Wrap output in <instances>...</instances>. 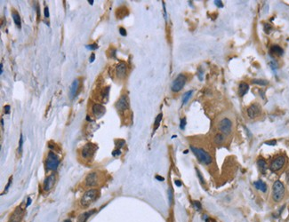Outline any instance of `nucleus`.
Wrapping results in <instances>:
<instances>
[{"instance_id":"20","label":"nucleus","mask_w":289,"mask_h":222,"mask_svg":"<svg viewBox=\"0 0 289 222\" xmlns=\"http://www.w3.org/2000/svg\"><path fill=\"white\" fill-rule=\"evenodd\" d=\"M254 185H255V187L257 189L262 191L263 193H265V192L267 191V185H266L262 180H259L255 181V182L254 183Z\"/></svg>"},{"instance_id":"46","label":"nucleus","mask_w":289,"mask_h":222,"mask_svg":"<svg viewBox=\"0 0 289 222\" xmlns=\"http://www.w3.org/2000/svg\"><path fill=\"white\" fill-rule=\"evenodd\" d=\"M174 183H175V185H176L177 187H181V186H182V182H181L179 180H174Z\"/></svg>"},{"instance_id":"23","label":"nucleus","mask_w":289,"mask_h":222,"mask_svg":"<svg viewBox=\"0 0 289 222\" xmlns=\"http://www.w3.org/2000/svg\"><path fill=\"white\" fill-rule=\"evenodd\" d=\"M12 16H13V21H14V23H15V25L21 28V18H20L19 13L15 11H13L12 13Z\"/></svg>"},{"instance_id":"12","label":"nucleus","mask_w":289,"mask_h":222,"mask_svg":"<svg viewBox=\"0 0 289 222\" xmlns=\"http://www.w3.org/2000/svg\"><path fill=\"white\" fill-rule=\"evenodd\" d=\"M23 213H24L23 208H21V206H18L11 214L8 222H21L22 217H23Z\"/></svg>"},{"instance_id":"21","label":"nucleus","mask_w":289,"mask_h":222,"mask_svg":"<svg viewBox=\"0 0 289 222\" xmlns=\"http://www.w3.org/2000/svg\"><path fill=\"white\" fill-rule=\"evenodd\" d=\"M270 52H271V53H272L273 54L278 55V56H281V55H283V54H284L283 49L281 48L280 46H277V44H275V46H271Z\"/></svg>"},{"instance_id":"37","label":"nucleus","mask_w":289,"mask_h":222,"mask_svg":"<svg viewBox=\"0 0 289 222\" xmlns=\"http://www.w3.org/2000/svg\"><path fill=\"white\" fill-rule=\"evenodd\" d=\"M119 33H120V35L123 36H125L127 35V30H125V29L124 28H119Z\"/></svg>"},{"instance_id":"44","label":"nucleus","mask_w":289,"mask_h":222,"mask_svg":"<svg viewBox=\"0 0 289 222\" xmlns=\"http://www.w3.org/2000/svg\"><path fill=\"white\" fill-rule=\"evenodd\" d=\"M94 60H95V54H92L91 56H90V59H89V61H90V62L92 63V62L94 61Z\"/></svg>"},{"instance_id":"35","label":"nucleus","mask_w":289,"mask_h":222,"mask_svg":"<svg viewBox=\"0 0 289 222\" xmlns=\"http://www.w3.org/2000/svg\"><path fill=\"white\" fill-rule=\"evenodd\" d=\"M121 155V150L119 149H116L113 152H112V155L113 157H118V155Z\"/></svg>"},{"instance_id":"52","label":"nucleus","mask_w":289,"mask_h":222,"mask_svg":"<svg viewBox=\"0 0 289 222\" xmlns=\"http://www.w3.org/2000/svg\"><path fill=\"white\" fill-rule=\"evenodd\" d=\"M64 222H71V221H70V219H69V220H65V221H64Z\"/></svg>"},{"instance_id":"7","label":"nucleus","mask_w":289,"mask_h":222,"mask_svg":"<svg viewBox=\"0 0 289 222\" xmlns=\"http://www.w3.org/2000/svg\"><path fill=\"white\" fill-rule=\"evenodd\" d=\"M186 81H187V77H185L183 74L178 75L177 77L174 80V82L171 85V90L174 92H180L183 88V86L185 85V84H186Z\"/></svg>"},{"instance_id":"19","label":"nucleus","mask_w":289,"mask_h":222,"mask_svg":"<svg viewBox=\"0 0 289 222\" xmlns=\"http://www.w3.org/2000/svg\"><path fill=\"white\" fill-rule=\"evenodd\" d=\"M249 90V85L247 84V83H245V82H242L240 83L239 85V96H244L245 94H247V92H248Z\"/></svg>"},{"instance_id":"31","label":"nucleus","mask_w":289,"mask_h":222,"mask_svg":"<svg viewBox=\"0 0 289 222\" xmlns=\"http://www.w3.org/2000/svg\"><path fill=\"white\" fill-rule=\"evenodd\" d=\"M168 200H169L170 204H172L173 200H174V194H173V190L171 188L168 189Z\"/></svg>"},{"instance_id":"41","label":"nucleus","mask_w":289,"mask_h":222,"mask_svg":"<svg viewBox=\"0 0 289 222\" xmlns=\"http://www.w3.org/2000/svg\"><path fill=\"white\" fill-rule=\"evenodd\" d=\"M270 67H271V69H276L278 68V64H277L275 61H272L270 62Z\"/></svg>"},{"instance_id":"2","label":"nucleus","mask_w":289,"mask_h":222,"mask_svg":"<svg viewBox=\"0 0 289 222\" xmlns=\"http://www.w3.org/2000/svg\"><path fill=\"white\" fill-rule=\"evenodd\" d=\"M191 151L194 153V155L198 157V159L199 160V162H201L202 164L204 165H211L213 159L212 157L209 155L208 152H206L205 150H204L203 149H200V147H195L193 146L190 147Z\"/></svg>"},{"instance_id":"36","label":"nucleus","mask_w":289,"mask_h":222,"mask_svg":"<svg viewBox=\"0 0 289 222\" xmlns=\"http://www.w3.org/2000/svg\"><path fill=\"white\" fill-rule=\"evenodd\" d=\"M12 180H13V177H10L9 181H8V183H7V185H6V187H5V192H4V193H5V192L8 191V189H9V188H10V186H11V184H12Z\"/></svg>"},{"instance_id":"3","label":"nucleus","mask_w":289,"mask_h":222,"mask_svg":"<svg viewBox=\"0 0 289 222\" xmlns=\"http://www.w3.org/2000/svg\"><path fill=\"white\" fill-rule=\"evenodd\" d=\"M285 196V186L280 180H276L272 188V199L274 202L278 203Z\"/></svg>"},{"instance_id":"17","label":"nucleus","mask_w":289,"mask_h":222,"mask_svg":"<svg viewBox=\"0 0 289 222\" xmlns=\"http://www.w3.org/2000/svg\"><path fill=\"white\" fill-rule=\"evenodd\" d=\"M96 211V210H91V211H86L83 214H81V215L78 216V221L77 222H86L88 218L90 217L91 215H93V214Z\"/></svg>"},{"instance_id":"42","label":"nucleus","mask_w":289,"mask_h":222,"mask_svg":"<svg viewBox=\"0 0 289 222\" xmlns=\"http://www.w3.org/2000/svg\"><path fill=\"white\" fill-rule=\"evenodd\" d=\"M265 144H267V145H270V146H274V145H276V144H277V141H276V140H270V141H266Z\"/></svg>"},{"instance_id":"22","label":"nucleus","mask_w":289,"mask_h":222,"mask_svg":"<svg viewBox=\"0 0 289 222\" xmlns=\"http://www.w3.org/2000/svg\"><path fill=\"white\" fill-rule=\"evenodd\" d=\"M109 89L110 87L109 86H106L102 89V91L101 92V100L104 101V102H107L108 100V98H109Z\"/></svg>"},{"instance_id":"34","label":"nucleus","mask_w":289,"mask_h":222,"mask_svg":"<svg viewBox=\"0 0 289 222\" xmlns=\"http://www.w3.org/2000/svg\"><path fill=\"white\" fill-rule=\"evenodd\" d=\"M185 126H186V118H182V119L181 120V124H180V128L182 130H184L185 129Z\"/></svg>"},{"instance_id":"27","label":"nucleus","mask_w":289,"mask_h":222,"mask_svg":"<svg viewBox=\"0 0 289 222\" xmlns=\"http://www.w3.org/2000/svg\"><path fill=\"white\" fill-rule=\"evenodd\" d=\"M162 114L160 113L157 117H156V120H155V126H154V131H156V130H157L158 128V126H159V124H160V122H161V120H162Z\"/></svg>"},{"instance_id":"26","label":"nucleus","mask_w":289,"mask_h":222,"mask_svg":"<svg viewBox=\"0 0 289 222\" xmlns=\"http://www.w3.org/2000/svg\"><path fill=\"white\" fill-rule=\"evenodd\" d=\"M223 140H224V137L222 134H216L215 137H214V142H215V144L217 145H220L221 144L222 142H223Z\"/></svg>"},{"instance_id":"9","label":"nucleus","mask_w":289,"mask_h":222,"mask_svg":"<svg viewBox=\"0 0 289 222\" xmlns=\"http://www.w3.org/2000/svg\"><path fill=\"white\" fill-rule=\"evenodd\" d=\"M219 130L221 134L229 135L232 131V122L227 117L221 119L219 123Z\"/></svg>"},{"instance_id":"16","label":"nucleus","mask_w":289,"mask_h":222,"mask_svg":"<svg viewBox=\"0 0 289 222\" xmlns=\"http://www.w3.org/2000/svg\"><path fill=\"white\" fill-rule=\"evenodd\" d=\"M79 88V80L78 79H75L72 82L70 87V99H73L74 97H76V95L78 93Z\"/></svg>"},{"instance_id":"47","label":"nucleus","mask_w":289,"mask_h":222,"mask_svg":"<svg viewBox=\"0 0 289 222\" xmlns=\"http://www.w3.org/2000/svg\"><path fill=\"white\" fill-rule=\"evenodd\" d=\"M31 204V198L30 197H28V201H27V204H26V207L29 206Z\"/></svg>"},{"instance_id":"50","label":"nucleus","mask_w":289,"mask_h":222,"mask_svg":"<svg viewBox=\"0 0 289 222\" xmlns=\"http://www.w3.org/2000/svg\"><path fill=\"white\" fill-rule=\"evenodd\" d=\"M88 2H89V4H90L91 5H93V2H94V1H93V0H89V1H88Z\"/></svg>"},{"instance_id":"49","label":"nucleus","mask_w":289,"mask_h":222,"mask_svg":"<svg viewBox=\"0 0 289 222\" xmlns=\"http://www.w3.org/2000/svg\"><path fill=\"white\" fill-rule=\"evenodd\" d=\"M3 73V64L0 65V74Z\"/></svg>"},{"instance_id":"43","label":"nucleus","mask_w":289,"mask_h":222,"mask_svg":"<svg viewBox=\"0 0 289 222\" xmlns=\"http://www.w3.org/2000/svg\"><path fill=\"white\" fill-rule=\"evenodd\" d=\"M205 222H217V221L213 218H208L207 216H205Z\"/></svg>"},{"instance_id":"5","label":"nucleus","mask_w":289,"mask_h":222,"mask_svg":"<svg viewBox=\"0 0 289 222\" xmlns=\"http://www.w3.org/2000/svg\"><path fill=\"white\" fill-rule=\"evenodd\" d=\"M60 165V159H59L58 155L54 153L53 151H49L47 155V158L46 160V166L47 170L50 171H55Z\"/></svg>"},{"instance_id":"30","label":"nucleus","mask_w":289,"mask_h":222,"mask_svg":"<svg viewBox=\"0 0 289 222\" xmlns=\"http://www.w3.org/2000/svg\"><path fill=\"white\" fill-rule=\"evenodd\" d=\"M193 206L196 209V211H200L202 209V205H201V204H200V202H198V201H193Z\"/></svg>"},{"instance_id":"13","label":"nucleus","mask_w":289,"mask_h":222,"mask_svg":"<svg viewBox=\"0 0 289 222\" xmlns=\"http://www.w3.org/2000/svg\"><path fill=\"white\" fill-rule=\"evenodd\" d=\"M261 114V106L258 103H254L247 108V116L251 119L257 117Z\"/></svg>"},{"instance_id":"25","label":"nucleus","mask_w":289,"mask_h":222,"mask_svg":"<svg viewBox=\"0 0 289 222\" xmlns=\"http://www.w3.org/2000/svg\"><path fill=\"white\" fill-rule=\"evenodd\" d=\"M252 83L255 84V85H262V86H265L269 84V82L267 80H264V79H254V80H252Z\"/></svg>"},{"instance_id":"1","label":"nucleus","mask_w":289,"mask_h":222,"mask_svg":"<svg viewBox=\"0 0 289 222\" xmlns=\"http://www.w3.org/2000/svg\"><path fill=\"white\" fill-rule=\"evenodd\" d=\"M100 196V191L98 189L92 188L88 189L87 191L85 192V194L82 196L80 199V205L84 207V208H87L90 206L93 203L96 201Z\"/></svg>"},{"instance_id":"48","label":"nucleus","mask_w":289,"mask_h":222,"mask_svg":"<svg viewBox=\"0 0 289 222\" xmlns=\"http://www.w3.org/2000/svg\"><path fill=\"white\" fill-rule=\"evenodd\" d=\"M198 77H199V79H200V80H202V79H203V73H202V71H199V72H198Z\"/></svg>"},{"instance_id":"4","label":"nucleus","mask_w":289,"mask_h":222,"mask_svg":"<svg viewBox=\"0 0 289 222\" xmlns=\"http://www.w3.org/2000/svg\"><path fill=\"white\" fill-rule=\"evenodd\" d=\"M97 150V147L93 143L86 144L80 151V157L85 161H90L93 158L94 154Z\"/></svg>"},{"instance_id":"29","label":"nucleus","mask_w":289,"mask_h":222,"mask_svg":"<svg viewBox=\"0 0 289 222\" xmlns=\"http://www.w3.org/2000/svg\"><path fill=\"white\" fill-rule=\"evenodd\" d=\"M22 145H23V136H22V134H21L19 147H18V149H17V151H18L19 154H21V152H22Z\"/></svg>"},{"instance_id":"38","label":"nucleus","mask_w":289,"mask_h":222,"mask_svg":"<svg viewBox=\"0 0 289 222\" xmlns=\"http://www.w3.org/2000/svg\"><path fill=\"white\" fill-rule=\"evenodd\" d=\"M214 5H215L216 6H218L219 8H220V7H221H221H223V5H222L221 1H219V0H215V1H214Z\"/></svg>"},{"instance_id":"45","label":"nucleus","mask_w":289,"mask_h":222,"mask_svg":"<svg viewBox=\"0 0 289 222\" xmlns=\"http://www.w3.org/2000/svg\"><path fill=\"white\" fill-rule=\"evenodd\" d=\"M156 179H157L158 181H164L165 180V179H164V177H161V176H159V175H156Z\"/></svg>"},{"instance_id":"28","label":"nucleus","mask_w":289,"mask_h":222,"mask_svg":"<svg viewBox=\"0 0 289 222\" xmlns=\"http://www.w3.org/2000/svg\"><path fill=\"white\" fill-rule=\"evenodd\" d=\"M196 172H197V175H198V180H199L200 183H201L202 185H205V180H204V177L202 176V174H201V172H200V171H199L198 169L196 168Z\"/></svg>"},{"instance_id":"15","label":"nucleus","mask_w":289,"mask_h":222,"mask_svg":"<svg viewBox=\"0 0 289 222\" xmlns=\"http://www.w3.org/2000/svg\"><path fill=\"white\" fill-rule=\"evenodd\" d=\"M92 112L96 118H100L105 114L106 109L105 107H103L102 105L98 104V103H94L92 107Z\"/></svg>"},{"instance_id":"11","label":"nucleus","mask_w":289,"mask_h":222,"mask_svg":"<svg viewBox=\"0 0 289 222\" xmlns=\"http://www.w3.org/2000/svg\"><path fill=\"white\" fill-rule=\"evenodd\" d=\"M55 181H56V175H55V173H52L51 175L47 176L46 178V180H44V184H43L44 190L46 191V192L50 191L52 188L54 187Z\"/></svg>"},{"instance_id":"24","label":"nucleus","mask_w":289,"mask_h":222,"mask_svg":"<svg viewBox=\"0 0 289 222\" xmlns=\"http://www.w3.org/2000/svg\"><path fill=\"white\" fill-rule=\"evenodd\" d=\"M192 93H193V91L190 90L187 92H185L184 95H183V97H182V105H185L186 103L188 102V100H190V98L191 97V95Z\"/></svg>"},{"instance_id":"6","label":"nucleus","mask_w":289,"mask_h":222,"mask_svg":"<svg viewBox=\"0 0 289 222\" xmlns=\"http://www.w3.org/2000/svg\"><path fill=\"white\" fill-rule=\"evenodd\" d=\"M101 180V175L97 172H92L88 173L86 177L85 180V187L90 188V187H96L99 185Z\"/></svg>"},{"instance_id":"14","label":"nucleus","mask_w":289,"mask_h":222,"mask_svg":"<svg viewBox=\"0 0 289 222\" xmlns=\"http://www.w3.org/2000/svg\"><path fill=\"white\" fill-rule=\"evenodd\" d=\"M127 67L125 62L118 63L116 67V75L119 79H123L127 76Z\"/></svg>"},{"instance_id":"40","label":"nucleus","mask_w":289,"mask_h":222,"mask_svg":"<svg viewBox=\"0 0 289 222\" xmlns=\"http://www.w3.org/2000/svg\"><path fill=\"white\" fill-rule=\"evenodd\" d=\"M44 17H46V18L49 17V8H48L47 6L44 7Z\"/></svg>"},{"instance_id":"32","label":"nucleus","mask_w":289,"mask_h":222,"mask_svg":"<svg viewBox=\"0 0 289 222\" xmlns=\"http://www.w3.org/2000/svg\"><path fill=\"white\" fill-rule=\"evenodd\" d=\"M271 30V26L269 24V23H265L264 24V31L267 33V34H269Z\"/></svg>"},{"instance_id":"33","label":"nucleus","mask_w":289,"mask_h":222,"mask_svg":"<svg viewBox=\"0 0 289 222\" xmlns=\"http://www.w3.org/2000/svg\"><path fill=\"white\" fill-rule=\"evenodd\" d=\"M86 48L87 49H90L92 51L93 50H96L98 48V44H89V46H86Z\"/></svg>"},{"instance_id":"10","label":"nucleus","mask_w":289,"mask_h":222,"mask_svg":"<svg viewBox=\"0 0 289 222\" xmlns=\"http://www.w3.org/2000/svg\"><path fill=\"white\" fill-rule=\"evenodd\" d=\"M116 108L118 112L123 113L129 108V99L127 95L123 94L116 103Z\"/></svg>"},{"instance_id":"18","label":"nucleus","mask_w":289,"mask_h":222,"mask_svg":"<svg viewBox=\"0 0 289 222\" xmlns=\"http://www.w3.org/2000/svg\"><path fill=\"white\" fill-rule=\"evenodd\" d=\"M257 165H258V168L259 170H260V172L264 174L266 172V170L267 168H268V165H267V163L264 159L262 158H260V159H258L257 161Z\"/></svg>"},{"instance_id":"8","label":"nucleus","mask_w":289,"mask_h":222,"mask_svg":"<svg viewBox=\"0 0 289 222\" xmlns=\"http://www.w3.org/2000/svg\"><path fill=\"white\" fill-rule=\"evenodd\" d=\"M286 164V157L284 155H278V157H275L270 163V170L273 172H278L279 170H281Z\"/></svg>"},{"instance_id":"39","label":"nucleus","mask_w":289,"mask_h":222,"mask_svg":"<svg viewBox=\"0 0 289 222\" xmlns=\"http://www.w3.org/2000/svg\"><path fill=\"white\" fill-rule=\"evenodd\" d=\"M4 108H5V114H9L10 113V106L9 105H5V107H4Z\"/></svg>"},{"instance_id":"51","label":"nucleus","mask_w":289,"mask_h":222,"mask_svg":"<svg viewBox=\"0 0 289 222\" xmlns=\"http://www.w3.org/2000/svg\"><path fill=\"white\" fill-rule=\"evenodd\" d=\"M287 176H286V178H287V181L289 182V171L287 172V174H286Z\"/></svg>"}]
</instances>
